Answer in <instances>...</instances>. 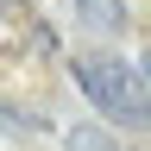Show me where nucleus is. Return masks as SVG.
<instances>
[{
    "label": "nucleus",
    "instance_id": "f257e3e1",
    "mask_svg": "<svg viewBox=\"0 0 151 151\" xmlns=\"http://www.w3.org/2000/svg\"><path fill=\"white\" fill-rule=\"evenodd\" d=\"M69 76L82 82V94L126 132H151V94L139 82V69H126L120 57H69Z\"/></svg>",
    "mask_w": 151,
    "mask_h": 151
},
{
    "label": "nucleus",
    "instance_id": "f03ea898",
    "mask_svg": "<svg viewBox=\"0 0 151 151\" xmlns=\"http://www.w3.org/2000/svg\"><path fill=\"white\" fill-rule=\"evenodd\" d=\"M76 13L94 32H126V0H76Z\"/></svg>",
    "mask_w": 151,
    "mask_h": 151
},
{
    "label": "nucleus",
    "instance_id": "7ed1b4c3",
    "mask_svg": "<svg viewBox=\"0 0 151 151\" xmlns=\"http://www.w3.org/2000/svg\"><path fill=\"white\" fill-rule=\"evenodd\" d=\"M145 82H151V50H145Z\"/></svg>",
    "mask_w": 151,
    "mask_h": 151
}]
</instances>
